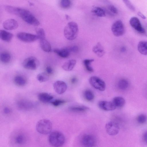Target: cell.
Returning <instances> with one entry per match:
<instances>
[{
	"mask_svg": "<svg viewBox=\"0 0 147 147\" xmlns=\"http://www.w3.org/2000/svg\"><path fill=\"white\" fill-rule=\"evenodd\" d=\"M40 44L41 49L44 51L46 52H49L51 51V45L45 38L40 40Z\"/></svg>",
	"mask_w": 147,
	"mask_h": 147,
	"instance_id": "cell-21",
	"label": "cell"
},
{
	"mask_svg": "<svg viewBox=\"0 0 147 147\" xmlns=\"http://www.w3.org/2000/svg\"><path fill=\"white\" fill-rule=\"evenodd\" d=\"M46 71L47 73L48 74H51L53 72L52 69L49 66H48L46 67Z\"/></svg>",
	"mask_w": 147,
	"mask_h": 147,
	"instance_id": "cell-40",
	"label": "cell"
},
{
	"mask_svg": "<svg viewBox=\"0 0 147 147\" xmlns=\"http://www.w3.org/2000/svg\"><path fill=\"white\" fill-rule=\"evenodd\" d=\"M126 6L131 10L134 11L135 8L129 0H122Z\"/></svg>",
	"mask_w": 147,
	"mask_h": 147,
	"instance_id": "cell-37",
	"label": "cell"
},
{
	"mask_svg": "<svg viewBox=\"0 0 147 147\" xmlns=\"http://www.w3.org/2000/svg\"><path fill=\"white\" fill-rule=\"evenodd\" d=\"M66 102L64 100L58 99L51 101L50 103L54 106L57 107L65 104Z\"/></svg>",
	"mask_w": 147,
	"mask_h": 147,
	"instance_id": "cell-34",
	"label": "cell"
},
{
	"mask_svg": "<svg viewBox=\"0 0 147 147\" xmlns=\"http://www.w3.org/2000/svg\"><path fill=\"white\" fill-rule=\"evenodd\" d=\"M18 24L17 22L14 19H11L7 20L3 23L4 28L7 30H12L16 29Z\"/></svg>",
	"mask_w": 147,
	"mask_h": 147,
	"instance_id": "cell-14",
	"label": "cell"
},
{
	"mask_svg": "<svg viewBox=\"0 0 147 147\" xmlns=\"http://www.w3.org/2000/svg\"><path fill=\"white\" fill-rule=\"evenodd\" d=\"M17 106L19 109L21 110H27L32 109L33 106V105L30 102L22 100L18 102Z\"/></svg>",
	"mask_w": 147,
	"mask_h": 147,
	"instance_id": "cell-15",
	"label": "cell"
},
{
	"mask_svg": "<svg viewBox=\"0 0 147 147\" xmlns=\"http://www.w3.org/2000/svg\"><path fill=\"white\" fill-rule=\"evenodd\" d=\"M76 62V60L75 59H70L65 62L63 64L62 68L63 70L66 71H71L75 66Z\"/></svg>",
	"mask_w": 147,
	"mask_h": 147,
	"instance_id": "cell-19",
	"label": "cell"
},
{
	"mask_svg": "<svg viewBox=\"0 0 147 147\" xmlns=\"http://www.w3.org/2000/svg\"><path fill=\"white\" fill-rule=\"evenodd\" d=\"M78 31V27L77 24L74 22H69L64 28V36L67 40H73L77 37Z\"/></svg>",
	"mask_w": 147,
	"mask_h": 147,
	"instance_id": "cell-1",
	"label": "cell"
},
{
	"mask_svg": "<svg viewBox=\"0 0 147 147\" xmlns=\"http://www.w3.org/2000/svg\"><path fill=\"white\" fill-rule=\"evenodd\" d=\"M107 133L109 135L114 136L117 135L119 132L120 128L119 125L113 121L107 122L105 126Z\"/></svg>",
	"mask_w": 147,
	"mask_h": 147,
	"instance_id": "cell-9",
	"label": "cell"
},
{
	"mask_svg": "<svg viewBox=\"0 0 147 147\" xmlns=\"http://www.w3.org/2000/svg\"><path fill=\"white\" fill-rule=\"evenodd\" d=\"M17 16L20 17L24 21L35 26L40 24V22L38 19L28 10L19 8Z\"/></svg>",
	"mask_w": 147,
	"mask_h": 147,
	"instance_id": "cell-3",
	"label": "cell"
},
{
	"mask_svg": "<svg viewBox=\"0 0 147 147\" xmlns=\"http://www.w3.org/2000/svg\"><path fill=\"white\" fill-rule=\"evenodd\" d=\"M89 82L93 88L98 90L103 91L105 89L106 85L105 82L97 76H91L89 79Z\"/></svg>",
	"mask_w": 147,
	"mask_h": 147,
	"instance_id": "cell-5",
	"label": "cell"
},
{
	"mask_svg": "<svg viewBox=\"0 0 147 147\" xmlns=\"http://www.w3.org/2000/svg\"><path fill=\"white\" fill-rule=\"evenodd\" d=\"M125 51V47H122L121 49V51L123 52Z\"/></svg>",
	"mask_w": 147,
	"mask_h": 147,
	"instance_id": "cell-45",
	"label": "cell"
},
{
	"mask_svg": "<svg viewBox=\"0 0 147 147\" xmlns=\"http://www.w3.org/2000/svg\"><path fill=\"white\" fill-rule=\"evenodd\" d=\"M52 124L49 120L43 119L39 121L36 125L37 131L40 134L46 135L50 134L52 130Z\"/></svg>",
	"mask_w": 147,
	"mask_h": 147,
	"instance_id": "cell-4",
	"label": "cell"
},
{
	"mask_svg": "<svg viewBox=\"0 0 147 147\" xmlns=\"http://www.w3.org/2000/svg\"><path fill=\"white\" fill-rule=\"evenodd\" d=\"M69 110L75 112H84L88 111L89 108L85 106H75L70 107Z\"/></svg>",
	"mask_w": 147,
	"mask_h": 147,
	"instance_id": "cell-24",
	"label": "cell"
},
{
	"mask_svg": "<svg viewBox=\"0 0 147 147\" xmlns=\"http://www.w3.org/2000/svg\"><path fill=\"white\" fill-rule=\"evenodd\" d=\"M96 139L93 135L87 134L84 135L81 139L82 144L86 147H93L96 144Z\"/></svg>",
	"mask_w": 147,
	"mask_h": 147,
	"instance_id": "cell-10",
	"label": "cell"
},
{
	"mask_svg": "<svg viewBox=\"0 0 147 147\" xmlns=\"http://www.w3.org/2000/svg\"><path fill=\"white\" fill-rule=\"evenodd\" d=\"M129 23L131 26L137 32L143 33L145 30L142 27L139 19L137 17H132L130 20Z\"/></svg>",
	"mask_w": 147,
	"mask_h": 147,
	"instance_id": "cell-12",
	"label": "cell"
},
{
	"mask_svg": "<svg viewBox=\"0 0 147 147\" xmlns=\"http://www.w3.org/2000/svg\"><path fill=\"white\" fill-rule=\"evenodd\" d=\"M92 12L95 15L99 17H103L105 16V11L101 8L95 7H94L91 10Z\"/></svg>",
	"mask_w": 147,
	"mask_h": 147,
	"instance_id": "cell-25",
	"label": "cell"
},
{
	"mask_svg": "<svg viewBox=\"0 0 147 147\" xmlns=\"http://www.w3.org/2000/svg\"><path fill=\"white\" fill-rule=\"evenodd\" d=\"M54 89L55 92L59 94H62L66 91L67 86L66 83L61 80H57L53 84Z\"/></svg>",
	"mask_w": 147,
	"mask_h": 147,
	"instance_id": "cell-11",
	"label": "cell"
},
{
	"mask_svg": "<svg viewBox=\"0 0 147 147\" xmlns=\"http://www.w3.org/2000/svg\"><path fill=\"white\" fill-rule=\"evenodd\" d=\"M38 98L39 100L43 103L50 102L53 97L51 94L47 92H42L39 93Z\"/></svg>",
	"mask_w": 147,
	"mask_h": 147,
	"instance_id": "cell-16",
	"label": "cell"
},
{
	"mask_svg": "<svg viewBox=\"0 0 147 147\" xmlns=\"http://www.w3.org/2000/svg\"><path fill=\"white\" fill-rule=\"evenodd\" d=\"M70 52H76L78 51V47L77 46H73L68 47Z\"/></svg>",
	"mask_w": 147,
	"mask_h": 147,
	"instance_id": "cell-39",
	"label": "cell"
},
{
	"mask_svg": "<svg viewBox=\"0 0 147 147\" xmlns=\"http://www.w3.org/2000/svg\"><path fill=\"white\" fill-rule=\"evenodd\" d=\"M14 81L16 85L19 86H24L26 83L25 79L20 76H16L14 78Z\"/></svg>",
	"mask_w": 147,
	"mask_h": 147,
	"instance_id": "cell-27",
	"label": "cell"
},
{
	"mask_svg": "<svg viewBox=\"0 0 147 147\" xmlns=\"http://www.w3.org/2000/svg\"><path fill=\"white\" fill-rule=\"evenodd\" d=\"M39 65V62L38 60L33 57H30L26 58L22 63L23 67L29 70H36Z\"/></svg>",
	"mask_w": 147,
	"mask_h": 147,
	"instance_id": "cell-6",
	"label": "cell"
},
{
	"mask_svg": "<svg viewBox=\"0 0 147 147\" xmlns=\"http://www.w3.org/2000/svg\"><path fill=\"white\" fill-rule=\"evenodd\" d=\"M65 17L66 19H67L69 18V16L67 15H66Z\"/></svg>",
	"mask_w": 147,
	"mask_h": 147,
	"instance_id": "cell-46",
	"label": "cell"
},
{
	"mask_svg": "<svg viewBox=\"0 0 147 147\" xmlns=\"http://www.w3.org/2000/svg\"><path fill=\"white\" fill-rule=\"evenodd\" d=\"M13 36L12 34L3 30H0V38L3 41L9 42Z\"/></svg>",
	"mask_w": 147,
	"mask_h": 147,
	"instance_id": "cell-20",
	"label": "cell"
},
{
	"mask_svg": "<svg viewBox=\"0 0 147 147\" xmlns=\"http://www.w3.org/2000/svg\"><path fill=\"white\" fill-rule=\"evenodd\" d=\"M129 83L127 80L124 79L120 80L118 83L117 86L120 90H124L126 89L128 86Z\"/></svg>",
	"mask_w": 147,
	"mask_h": 147,
	"instance_id": "cell-28",
	"label": "cell"
},
{
	"mask_svg": "<svg viewBox=\"0 0 147 147\" xmlns=\"http://www.w3.org/2000/svg\"><path fill=\"white\" fill-rule=\"evenodd\" d=\"M0 60L4 63H9L11 60V57L10 55L8 53L3 52L0 55Z\"/></svg>",
	"mask_w": 147,
	"mask_h": 147,
	"instance_id": "cell-31",
	"label": "cell"
},
{
	"mask_svg": "<svg viewBox=\"0 0 147 147\" xmlns=\"http://www.w3.org/2000/svg\"><path fill=\"white\" fill-rule=\"evenodd\" d=\"M60 4L61 7L64 8L69 7L71 5L70 0H61Z\"/></svg>",
	"mask_w": 147,
	"mask_h": 147,
	"instance_id": "cell-36",
	"label": "cell"
},
{
	"mask_svg": "<svg viewBox=\"0 0 147 147\" xmlns=\"http://www.w3.org/2000/svg\"><path fill=\"white\" fill-rule=\"evenodd\" d=\"M138 15L140 17L142 18L145 19H146V17L142 13L140 12H138Z\"/></svg>",
	"mask_w": 147,
	"mask_h": 147,
	"instance_id": "cell-43",
	"label": "cell"
},
{
	"mask_svg": "<svg viewBox=\"0 0 147 147\" xmlns=\"http://www.w3.org/2000/svg\"><path fill=\"white\" fill-rule=\"evenodd\" d=\"M112 102L116 108L122 107L124 105L125 103V100L121 96H117L114 97Z\"/></svg>",
	"mask_w": 147,
	"mask_h": 147,
	"instance_id": "cell-23",
	"label": "cell"
},
{
	"mask_svg": "<svg viewBox=\"0 0 147 147\" xmlns=\"http://www.w3.org/2000/svg\"><path fill=\"white\" fill-rule=\"evenodd\" d=\"M98 105L101 109L105 111H112L117 108L112 101H100L98 102Z\"/></svg>",
	"mask_w": 147,
	"mask_h": 147,
	"instance_id": "cell-13",
	"label": "cell"
},
{
	"mask_svg": "<svg viewBox=\"0 0 147 147\" xmlns=\"http://www.w3.org/2000/svg\"><path fill=\"white\" fill-rule=\"evenodd\" d=\"M17 36L19 40L26 42H34L38 39L36 35L23 32L18 33Z\"/></svg>",
	"mask_w": 147,
	"mask_h": 147,
	"instance_id": "cell-8",
	"label": "cell"
},
{
	"mask_svg": "<svg viewBox=\"0 0 147 147\" xmlns=\"http://www.w3.org/2000/svg\"><path fill=\"white\" fill-rule=\"evenodd\" d=\"M48 140L49 144L51 146L60 147L64 144L65 137L64 134L61 132L54 131L50 133Z\"/></svg>",
	"mask_w": 147,
	"mask_h": 147,
	"instance_id": "cell-2",
	"label": "cell"
},
{
	"mask_svg": "<svg viewBox=\"0 0 147 147\" xmlns=\"http://www.w3.org/2000/svg\"><path fill=\"white\" fill-rule=\"evenodd\" d=\"M77 81V79L76 78H73L71 80V82L72 83H75Z\"/></svg>",
	"mask_w": 147,
	"mask_h": 147,
	"instance_id": "cell-44",
	"label": "cell"
},
{
	"mask_svg": "<svg viewBox=\"0 0 147 147\" xmlns=\"http://www.w3.org/2000/svg\"><path fill=\"white\" fill-rule=\"evenodd\" d=\"M143 138L145 142L147 144V131L144 133L143 135Z\"/></svg>",
	"mask_w": 147,
	"mask_h": 147,
	"instance_id": "cell-42",
	"label": "cell"
},
{
	"mask_svg": "<svg viewBox=\"0 0 147 147\" xmlns=\"http://www.w3.org/2000/svg\"><path fill=\"white\" fill-rule=\"evenodd\" d=\"M138 122L140 124H143L145 123L147 120V117L144 114H141L139 115L137 118Z\"/></svg>",
	"mask_w": 147,
	"mask_h": 147,
	"instance_id": "cell-35",
	"label": "cell"
},
{
	"mask_svg": "<svg viewBox=\"0 0 147 147\" xmlns=\"http://www.w3.org/2000/svg\"><path fill=\"white\" fill-rule=\"evenodd\" d=\"M94 61V60L93 59H85L83 61V63L86 69L89 72H93L94 69L91 67V63Z\"/></svg>",
	"mask_w": 147,
	"mask_h": 147,
	"instance_id": "cell-26",
	"label": "cell"
},
{
	"mask_svg": "<svg viewBox=\"0 0 147 147\" xmlns=\"http://www.w3.org/2000/svg\"><path fill=\"white\" fill-rule=\"evenodd\" d=\"M54 52L60 57L66 58L69 57L71 53L68 47L61 49H55Z\"/></svg>",
	"mask_w": 147,
	"mask_h": 147,
	"instance_id": "cell-18",
	"label": "cell"
},
{
	"mask_svg": "<svg viewBox=\"0 0 147 147\" xmlns=\"http://www.w3.org/2000/svg\"><path fill=\"white\" fill-rule=\"evenodd\" d=\"M11 111V110L7 107H5L3 109L4 113L6 114H9Z\"/></svg>",
	"mask_w": 147,
	"mask_h": 147,
	"instance_id": "cell-41",
	"label": "cell"
},
{
	"mask_svg": "<svg viewBox=\"0 0 147 147\" xmlns=\"http://www.w3.org/2000/svg\"><path fill=\"white\" fill-rule=\"evenodd\" d=\"M139 52L142 54L147 55V41H141L139 42L138 45Z\"/></svg>",
	"mask_w": 147,
	"mask_h": 147,
	"instance_id": "cell-22",
	"label": "cell"
},
{
	"mask_svg": "<svg viewBox=\"0 0 147 147\" xmlns=\"http://www.w3.org/2000/svg\"><path fill=\"white\" fill-rule=\"evenodd\" d=\"M93 52L99 57L103 56L105 53L103 47L100 42H98L92 49Z\"/></svg>",
	"mask_w": 147,
	"mask_h": 147,
	"instance_id": "cell-17",
	"label": "cell"
},
{
	"mask_svg": "<svg viewBox=\"0 0 147 147\" xmlns=\"http://www.w3.org/2000/svg\"><path fill=\"white\" fill-rule=\"evenodd\" d=\"M26 140V137L24 135L22 134H19L15 137L14 140L16 144H21L25 142Z\"/></svg>",
	"mask_w": 147,
	"mask_h": 147,
	"instance_id": "cell-29",
	"label": "cell"
},
{
	"mask_svg": "<svg viewBox=\"0 0 147 147\" xmlns=\"http://www.w3.org/2000/svg\"><path fill=\"white\" fill-rule=\"evenodd\" d=\"M108 9L113 15H115L118 13L117 9L113 5H110L108 7Z\"/></svg>",
	"mask_w": 147,
	"mask_h": 147,
	"instance_id": "cell-38",
	"label": "cell"
},
{
	"mask_svg": "<svg viewBox=\"0 0 147 147\" xmlns=\"http://www.w3.org/2000/svg\"><path fill=\"white\" fill-rule=\"evenodd\" d=\"M36 78L40 82H43L48 81L49 80V77L47 74L42 72L38 74Z\"/></svg>",
	"mask_w": 147,
	"mask_h": 147,
	"instance_id": "cell-30",
	"label": "cell"
},
{
	"mask_svg": "<svg viewBox=\"0 0 147 147\" xmlns=\"http://www.w3.org/2000/svg\"><path fill=\"white\" fill-rule=\"evenodd\" d=\"M84 96L86 99L88 101L92 100L94 98L93 92L89 90H87L84 91Z\"/></svg>",
	"mask_w": 147,
	"mask_h": 147,
	"instance_id": "cell-32",
	"label": "cell"
},
{
	"mask_svg": "<svg viewBox=\"0 0 147 147\" xmlns=\"http://www.w3.org/2000/svg\"><path fill=\"white\" fill-rule=\"evenodd\" d=\"M111 30L113 34L116 36L119 37L123 35L125 28L122 21L120 20L116 21L112 24Z\"/></svg>",
	"mask_w": 147,
	"mask_h": 147,
	"instance_id": "cell-7",
	"label": "cell"
},
{
	"mask_svg": "<svg viewBox=\"0 0 147 147\" xmlns=\"http://www.w3.org/2000/svg\"><path fill=\"white\" fill-rule=\"evenodd\" d=\"M36 35L39 40L45 38V34L44 30L42 28H37L36 29Z\"/></svg>",
	"mask_w": 147,
	"mask_h": 147,
	"instance_id": "cell-33",
	"label": "cell"
}]
</instances>
